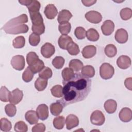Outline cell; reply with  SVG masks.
Returning a JSON list of instances; mask_svg holds the SVG:
<instances>
[{
  "mask_svg": "<svg viewBox=\"0 0 132 132\" xmlns=\"http://www.w3.org/2000/svg\"><path fill=\"white\" fill-rule=\"evenodd\" d=\"M62 82L63 96L57 102L63 107L84 100L91 90V80L79 72L75 73L70 80Z\"/></svg>",
  "mask_w": 132,
  "mask_h": 132,
  "instance_id": "6da1fadb",
  "label": "cell"
},
{
  "mask_svg": "<svg viewBox=\"0 0 132 132\" xmlns=\"http://www.w3.org/2000/svg\"><path fill=\"white\" fill-rule=\"evenodd\" d=\"M28 22V17L26 14H22L7 22L2 29L8 34L16 35L25 34L28 31V26L25 24Z\"/></svg>",
  "mask_w": 132,
  "mask_h": 132,
  "instance_id": "7a4b0ae2",
  "label": "cell"
},
{
  "mask_svg": "<svg viewBox=\"0 0 132 132\" xmlns=\"http://www.w3.org/2000/svg\"><path fill=\"white\" fill-rule=\"evenodd\" d=\"M114 73V68L108 63H103L100 68V76L104 79L111 78Z\"/></svg>",
  "mask_w": 132,
  "mask_h": 132,
  "instance_id": "3957f363",
  "label": "cell"
},
{
  "mask_svg": "<svg viewBox=\"0 0 132 132\" xmlns=\"http://www.w3.org/2000/svg\"><path fill=\"white\" fill-rule=\"evenodd\" d=\"M105 121V118L103 112L98 110L94 111L91 114L90 121L91 123L95 125H102Z\"/></svg>",
  "mask_w": 132,
  "mask_h": 132,
  "instance_id": "277c9868",
  "label": "cell"
},
{
  "mask_svg": "<svg viewBox=\"0 0 132 132\" xmlns=\"http://www.w3.org/2000/svg\"><path fill=\"white\" fill-rule=\"evenodd\" d=\"M11 64L13 68L18 71L24 69L25 65V58L22 55H15L11 60Z\"/></svg>",
  "mask_w": 132,
  "mask_h": 132,
  "instance_id": "5b68a950",
  "label": "cell"
},
{
  "mask_svg": "<svg viewBox=\"0 0 132 132\" xmlns=\"http://www.w3.org/2000/svg\"><path fill=\"white\" fill-rule=\"evenodd\" d=\"M85 16L88 21L93 24L99 23L102 20V16L101 14L94 10L88 11L85 14Z\"/></svg>",
  "mask_w": 132,
  "mask_h": 132,
  "instance_id": "8992f818",
  "label": "cell"
},
{
  "mask_svg": "<svg viewBox=\"0 0 132 132\" xmlns=\"http://www.w3.org/2000/svg\"><path fill=\"white\" fill-rule=\"evenodd\" d=\"M40 52L42 55L44 57L49 58L55 53V46L51 43L46 42L42 45L41 48Z\"/></svg>",
  "mask_w": 132,
  "mask_h": 132,
  "instance_id": "52a82bcc",
  "label": "cell"
},
{
  "mask_svg": "<svg viewBox=\"0 0 132 132\" xmlns=\"http://www.w3.org/2000/svg\"><path fill=\"white\" fill-rule=\"evenodd\" d=\"M23 97V91L20 90L19 88H16L11 92L9 102L14 105L18 104L22 101Z\"/></svg>",
  "mask_w": 132,
  "mask_h": 132,
  "instance_id": "ba28073f",
  "label": "cell"
},
{
  "mask_svg": "<svg viewBox=\"0 0 132 132\" xmlns=\"http://www.w3.org/2000/svg\"><path fill=\"white\" fill-rule=\"evenodd\" d=\"M114 24L109 20L105 21L101 26L102 33L105 36L110 35L114 31Z\"/></svg>",
  "mask_w": 132,
  "mask_h": 132,
  "instance_id": "9c48e42d",
  "label": "cell"
},
{
  "mask_svg": "<svg viewBox=\"0 0 132 132\" xmlns=\"http://www.w3.org/2000/svg\"><path fill=\"white\" fill-rule=\"evenodd\" d=\"M116 40L119 43H126L128 38V35L127 31L123 28L118 29L114 35Z\"/></svg>",
  "mask_w": 132,
  "mask_h": 132,
  "instance_id": "30bf717a",
  "label": "cell"
},
{
  "mask_svg": "<svg viewBox=\"0 0 132 132\" xmlns=\"http://www.w3.org/2000/svg\"><path fill=\"white\" fill-rule=\"evenodd\" d=\"M131 59L126 55H121L118 57L117 60V64L119 68L122 69H126L131 65Z\"/></svg>",
  "mask_w": 132,
  "mask_h": 132,
  "instance_id": "8fae6325",
  "label": "cell"
},
{
  "mask_svg": "<svg viewBox=\"0 0 132 132\" xmlns=\"http://www.w3.org/2000/svg\"><path fill=\"white\" fill-rule=\"evenodd\" d=\"M36 112L38 118L44 121L48 117V106L44 104L39 105L36 109Z\"/></svg>",
  "mask_w": 132,
  "mask_h": 132,
  "instance_id": "7c38bea8",
  "label": "cell"
},
{
  "mask_svg": "<svg viewBox=\"0 0 132 132\" xmlns=\"http://www.w3.org/2000/svg\"><path fill=\"white\" fill-rule=\"evenodd\" d=\"M44 13L47 19L52 20L54 19L57 15L58 10L54 4H50L45 7Z\"/></svg>",
  "mask_w": 132,
  "mask_h": 132,
  "instance_id": "4fadbf2b",
  "label": "cell"
},
{
  "mask_svg": "<svg viewBox=\"0 0 132 132\" xmlns=\"http://www.w3.org/2000/svg\"><path fill=\"white\" fill-rule=\"evenodd\" d=\"M65 123L67 128L68 130H70L78 125L79 119L76 116L70 114L66 118Z\"/></svg>",
  "mask_w": 132,
  "mask_h": 132,
  "instance_id": "5bb4252c",
  "label": "cell"
},
{
  "mask_svg": "<svg viewBox=\"0 0 132 132\" xmlns=\"http://www.w3.org/2000/svg\"><path fill=\"white\" fill-rule=\"evenodd\" d=\"M72 17V14L69 10L63 9L59 12L57 17V21L59 24L65 23L69 22V21Z\"/></svg>",
  "mask_w": 132,
  "mask_h": 132,
  "instance_id": "9a60e30c",
  "label": "cell"
},
{
  "mask_svg": "<svg viewBox=\"0 0 132 132\" xmlns=\"http://www.w3.org/2000/svg\"><path fill=\"white\" fill-rule=\"evenodd\" d=\"M120 119L124 122H128L131 121L132 119L131 110L127 107L122 108L119 113Z\"/></svg>",
  "mask_w": 132,
  "mask_h": 132,
  "instance_id": "2e32d148",
  "label": "cell"
},
{
  "mask_svg": "<svg viewBox=\"0 0 132 132\" xmlns=\"http://www.w3.org/2000/svg\"><path fill=\"white\" fill-rule=\"evenodd\" d=\"M96 53V47L94 45H89L84 47L81 53L82 56L86 59H89L93 57Z\"/></svg>",
  "mask_w": 132,
  "mask_h": 132,
  "instance_id": "e0dca14e",
  "label": "cell"
},
{
  "mask_svg": "<svg viewBox=\"0 0 132 132\" xmlns=\"http://www.w3.org/2000/svg\"><path fill=\"white\" fill-rule=\"evenodd\" d=\"M25 118L30 125L36 124L39 121V118L36 111L32 110H28L26 112Z\"/></svg>",
  "mask_w": 132,
  "mask_h": 132,
  "instance_id": "ac0fdd59",
  "label": "cell"
},
{
  "mask_svg": "<svg viewBox=\"0 0 132 132\" xmlns=\"http://www.w3.org/2000/svg\"><path fill=\"white\" fill-rule=\"evenodd\" d=\"M117 108V103L115 100L109 99L107 100L104 103V108L106 111L109 113L111 114L114 113Z\"/></svg>",
  "mask_w": 132,
  "mask_h": 132,
  "instance_id": "d6986e66",
  "label": "cell"
},
{
  "mask_svg": "<svg viewBox=\"0 0 132 132\" xmlns=\"http://www.w3.org/2000/svg\"><path fill=\"white\" fill-rule=\"evenodd\" d=\"M29 14L32 25L39 26L43 24L42 16L39 12H29Z\"/></svg>",
  "mask_w": 132,
  "mask_h": 132,
  "instance_id": "ffe728a7",
  "label": "cell"
},
{
  "mask_svg": "<svg viewBox=\"0 0 132 132\" xmlns=\"http://www.w3.org/2000/svg\"><path fill=\"white\" fill-rule=\"evenodd\" d=\"M72 41V39L70 36L68 35H61L58 39V43L60 48L62 50H67L68 45Z\"/></svg>",
  "mask_w": 132,
  "mask_h": 132,
  "instance_id": "44dd1931",
  "label": "cell"
},
{
  "mask_svg": "<svg viewBox=\"0 0 132 132\" xmlns=\"http://www.w3.org/2000/svg\"><path fill=\"white\" fill-rule=\"evenodd\" d=\"M50 107L51 113L54 116H58L62 111L63 106L60 103L57 101L56 103L51 104Z\"/></svg>",
  "mask_w": 132,
  "mask_h": 132,
  "instance_id": "7402d4cb",
  "label": "cell"
},
{
  "mask_svg": "<svg viewBox=\"0 0 132 132\" xmlns=\"http://www.w3.org/2000/svg\"><path fill=\"white\" fill-rule=\"evenodd\" d=\"M81 73L85 77L92 78L95 75V70L93 66L91 65H86L83 66L82 68Z\"/></svg>",
  "mask_w": 132,
  "mask_h": 132,
  "instance_id": "603a6c76",
  "label": "cell"
},
{
  "mask_svg": "<svg viewBox=\"0 0 132 132\" xmlns=\"http://www.w3.org/2000/svg\"><path fill=\"white\" fill-rule=\"evenodd\" d=\"M87 39L90 41H96L99 39L100 35L97 31L94 28H90L86 31V36Z\"/></svg>",
  "mask_w": 132,
  "mask_h": 132,
  "instance_id": "cb8c5ba5",
  "label": "cell"
},
{
  "mask_svg": "<svg viewBox=\"0 0 132 132\" xmlns=\"http://www.w3.org/2000/svg\"><path fill=\"white\" fill-rule=\"evenodd\" d=\"M69 68L75 72H79L83 67V63L79 59H74L71 60L69 63Z\"/></svg>",
  "mask_w": 132,
  "mask_h": 132,
  "instance_id": "d4e9b609",
  "label": "cell"
},
{
  "mask_svg": "<svg viewBox=\"0 0 132 132\" xmlns=\"http://www.w3.org/2000/svg\"><path fill=\"white\" fill-rule=\"evenodd\" d=\"M47 80L38 77L35 82V88L38 91H43L47 87Z\"/></svg>",
  "mask_w": 132,
  "mask_h": 132,
  "instance_id": "484cf974",
  "label": "cell"
},
{
  "mask_svg": "<svg viewBox=\"0 0 132 132\" xmlns=\"http://www.w3.org/2000/svg\"><path fill=\"white\" fill-rule=\"evenodd\" d=\"M105 55L108 57H113L117 53V49L116 46L112 44H108L106 46L104 49Z\"/></svg>",
  "mask_w": 132,
  "mask_h": 132,
  "instance_id": "4316f807",
  "label": "cell"
},
{
  "mask_svg": "<svg viewBox=\"0 0 132 132\" xmlns=\"http://www.w3.org/2000/svg\"><path fill=\"white\" fill-rule=\"evenodd\" d=\"M28 67L32 71V72L34 74H35L39 72H40L44 68V63L42 60L39 59L34 64Z\"/></svg>",
  "mask_w": 132,
  "mask_h": 132,
  "instance_id": "83f0119b",
  "label": "cell"
},
{
  "mask_svg": "<svg viewBox=\"0 0 132 132\" xmlns=\"http://www.w3.org/2000/svg\"><path fill=\"white\" fill-rule=\"evenodd\" d=\"M67 50L71 55H77L80 52V50L78 45L74 42H70L67 46Z\"/></svg>",
  "mask_w": 132,
  "mask_h": 132,
  "instance_id": "f1b7e54d",
  "label": "cell"
},
{
  "mask_svg": "<svg viewBox=\"0 0 132 132\" xmlns=\"http://www.w3.org/2000/svg\"><path fill=\"white\" fill-rule=\"evenodd\" d=\"M74 71L70 68H65L61 72V75L63 81H67L70 80L74 75Z\"/></svg>",
  "mask_w": 132,
  "mask_h": 132,
  "instance_id": "f546056e",
  "label": "cell"
},
{
  "mask_svg": "<svg viewBox=\"0 0 132 132\" xmlns=\"http://www.w3.org/2000/svg\"><path fill=\"white\" fill-rule=\"evenodd\" d=\"M11 92L5 87L2 86L0 90V100L4 102L9 101V98Z\"/></svg>",
  "mask_w": 132,
  "mask_h": 132,
  "instance_id": "4dcf8cb0",
  "label": "cell"
},
{
  "mask_svg": "<svg viewBox=\"0 0 132 132\" xmlns=\"http://www.w3.org/2000/svg\"><path fill=\"white\" fill-rule=\"evenodd\" d=\"M12 128L11 123L7 118H3L1 119L0 128L3 131H9Z\"/></svg>",
  "mask_w": 132,
  "mask_h": 132,
  "instance_id": "1f68e13d",
  "label": "cell"
},
{
  "mask_svg": "<svg viewBox=\"0 0 132 132\" xmlns=\"http://www.w3.org/2000/svg\"><path fill=\"white\" fill-rule=\"evenodd\" d=\"M54 127L57 129H61L65 124V119L63 116H58L54 119L53 121Z\"/></svg>",
  "mask_w": 132,
  "mask_h": 132,
  "instance_id": "d6a6232c",
  "label": "cell"
},
{
  "mask_svg": "<svg viewBox=\"0 0 132 132\" xmlns=\"http://www.w3.org/2000/svg\"><path fill=\"white\" fill-rule=\"evenodd\" d=\"M52 95L55 97H62L63 96V87L60 85L53 86L51 89Z\"/></svg>",
  "mask_w": 132,
  "mask_h": 132,
  "instance_id": "836d02e7",
  "label": "cell"
},
{
  "mask_svg": "<svg viewBox=\"0 0 132 132\" xmlns=\"http://www.w3.org/2000/svg\"><path fill=\"white\" fill-rule=\"evenodd\" d=\"M25 44V38L22 36L16 37L13 40L12 45L15 48H21L24 46Z\"/></svg>",
  "mask_w": 132,
  "mask_h": 132,
  "instance_id": "e575fe53",
  "label": "cell"
},
{
  "mask_svg": "<svg viewBox=\"0 0 132 132\" xmlns=\"http://www.w3.org/2000/svg\"><path fill=\"white\" fill-rule=\"evenodd\" d=\"M34 76V73L30 69L29 67H28L26 68L22 74V79L25 82H28L32 79Z\"/></svg>",
  "mask_w": 132,
  "mask_h": 132,
  "instance_id": "d590c367",
  "label": "cell"
},
{
  "mask_svg": "<svg viewBox=\"0 0 132 132\" xmlns=\"http://www.w3.org/2000/svg\"><path fill=\"white\" fill-rule=\"evenodd\" d=\"M53 72L52 70L48 67H44L39 73V76L40 78L48 79L52 77Z\"/></svg>",
  "mask_w": 132,
  "mask_h": 132,
  "instance_id": "8d00e7d4",
  "label": "cell"
},
{
  "mask_svg": "<svg viewBox=\"0 0 132 132\" xmlns=\"http://www.w3.org/2000/svg\"><path fill=\"white\" fill-rule=\"evenodd\" d=\"M65 60L61 56H56L52 60V64L57 69H61L64 64Z\"/></svg>",
  "mask_w": 132,
  "mask_h": 132,
  "instance_id": "74e56055",
  "label": "cell"
},
{
  "mask_svg": "<svg viewBox=\"0 0 132 132\" xmlns=\"http://www.w3.org/2000/svg\"><path fill=\"white\" fill-rule=\"evenodd\" d=\"M40 7L41 5L40 2L36 0H32L30 4L27 6L29 12H39Z\"/></svg>",
  "mask_w": 132,
  "mask_h": 132,
  "instance_id": "f35d334b",
  "label": "cell"
},
{
  "mask_svg": "<svg viewBox=\"0 0 132 132\" xmlns=\"http://www.w3.org/2000/svg\"><path fill=\"white\" fill-rule=\"evenodd\" d=\"M39 59L37 54L34 52H30L26 55V61L28 65H31Z\"/></svg>",
  "mask_w": 132,
  "mask_h": 132,
  "instance_id": "ab89813d",
  "label": "cell"
},
{
  "mask_svg": "<svg viewBox=\"0 0 132 132\" xmlns=\"http://www.w3.org/2000/svg\"><path fill=\"white\" fill-rule=\"evenodd\" d=\"M120 14L122 20H128L132 16V10L129 8H124L121 10Z\"/></svg>",
  "mask_w": 132,
  "mask_h": 132,
  "instance_id": "60d3db41",
  "label": "cell"
},
{
  "mask_svg": "<svg viewBox=\"0 0 132 132\" xmlns=\"http://www.w3.org/2000/svg\"><path fill=\"white\" fill-rule=\"evenodd\" d=\"M14 129L17 132H26L28 130V126L24 122L20 121L15 123Z\"/></svg>",
  "mask_w": 132,
  "mask_h": 132,
  "instance_id": "b9f144b4",
  "label": "cell"
},
{
  "mask_svg": "<svg viewBox=\"0 0 132 132\" xmlns=\"http://www.w3.org/2000/svg\"><path fill=\"white\" fill-rule=\"evenodd\" d=\"M58 29L62 35H67L71 31V25L69 22L60 24L58 26Z\"/></svg>",
  "mask_w": 132,
  "mask_h": 132,
  "instance_id": "7bdbcfd3",
  "label": "cell"
},
{
  "mask_svg": "<svg viewBox=\"0 0 132 132\" xmlns=\"http://www.w3.org/2000/svg\"><path fill=\"white\" fill-rule=\"evenodd\" d=\"M5 110L6 114L10 117H14L16 112V107L14 104L11 103L7 104L5 106Z\"/></svg>",
  "mask_w": 132,
  "mask_h": 132,
  "instance_id": "ee69618b",
  "label": "cell"
},
{
  "mask_svg": "<svg viewBox=\"0 0 132 132\" xmlns=\"http://www.w3.org/2000/svg\"><path fill=\"white\" fill-rule=\"evenodd\" d=\"M74 35L77 39L79 40L84 39L86 36V31L84 28L81 26L77 27L74 31Z\"/></svg>",
  "mask_w": 132,
  "mask_h": 132,
  "instance_id": "f6af8a7d",
  "label": "cell"
},
{
  "mask_svg": "<svg viewBox=\"0 0 132 132\" xmlns=\"http://www.w3.org/2000/svg\"><path fill=\"white\" fill-rule=\"evenodd\" d=\"M40 41V37L39 35L35 33H32L29 37V43L33 46H36L38 45Z\"/></svg>",
  "mask_w": 132,
  "mask_h": 132,
  "instance_id": "bcb514c9",
  "label": "cell"
},
{
  "mask_svg": "<svg viewBox=\"0 0 132 132\" xmlns=\"http://www.w3.org/2000/svg\"><path fill=\"white\" fill-rule=\"evenodd\" d=\"M31 30L32 32L37 35H42L44 32L45 31V25L43 23L42 25L39 26H35L32 25L31 26Z\"/></svg>",
  "mask_w": 132,
  "mask_h": 132,
  "instance_id": "7dc6e473",
  "label": "cell"
},
{
  "mask_svg": "<svg viewBox=\"0 0 132 132\" xmlns=\"http://www.w3.org/2000/svg\"><path fill=\"white\" fill-rule=\"evenodd\" d=\"M46 127L45 125L42 123H37L36 125L32 127V132H44L45 130Z\"/></svg>",
  "mask_w": 132,
  "mask_h": 132,
  "instance_id": "c3c4849f",
  "label": "cell"
},
{
  "mask_svg": "<svg viewBox=\"0 0 132 132\" xmlns=\"http://www.w3.org/2000/svg\"><path fill=\"white\" fill-rule=\"evenodd\" d=\"M132 79L131 77H129V78H127L124 81V85L126 87V88L128 89H129V90H132Z\"/></svg>",
  "mask_w": 132,
  "mask_h": 132,
  "instance_id": "681fc988",
  "label": "cell"
},
{
  "mask_svg": "<svg viewBox=\"0 0 132 132\" xmlns=\"http://www.w3.org/2000/svg\"><path fill=\"white\" fill-rule=\"evenodd\" d=\"M96 2V1H92V0H82L81 3L83 5L87 7H89L94 5Z\"/></svg>",
  "mask_w": 132,
  "mask_h": 132,
  "instance_id": "f907efd6",
  "label": "cell"
},
{
  "mask_svg": "<svg viewBox=\"0 0 132 132\" xmlns=\"http://www.w3.org/2000/svg\"><path fill=\"white\" fill-rule=\"evenodd\" d=\"M32 0H23V1H19V2L22 5H25L27 6L30 4V3L31 2Z\"/></svg>",
  "mask_w": 132,
  "mask_h": 132,
  "instance_id": "816d5d0a",
  "label": "cell"
}]
</instances>
